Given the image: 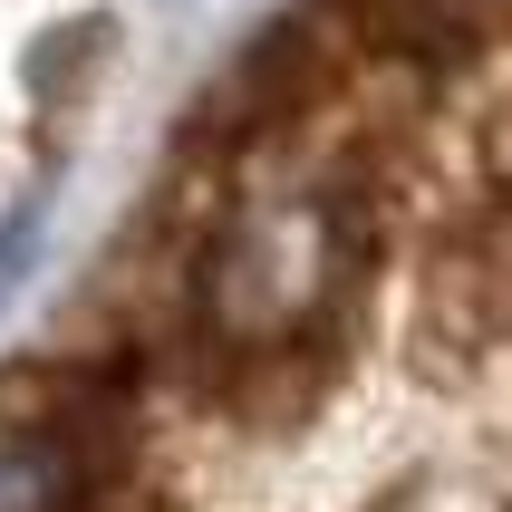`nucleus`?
<instances>
[{"instance_id": "2", "label": "nucleus", "mask_w": 512, "mask_h": 512, "mask_svg": "<svg viewBox=\"0 0 512 512\" xmlns=\"http://www.w3.org/2000/svg\"><path fill=\"white\" fill-rule=\"evenodd\" d=\"M78 493H87L78 426L58 406L0 397V512H78Z\"/></svg>"}, {"instance_id": "1", "label": "nucleus", "mask_w": 512, "mask_h": 512, "mask_svg": "<svg viewBox=\"0 0 512 512\" xmlns=\"http://www.w3.org/2000/svg\"><path fill=\"white\" fill-rule=\"evenodd\" d=\"M358 271H368L358 194L348 184H271V194L232 203V223L203 252V281H194L203 339L242 368H271L348 310Z\"/></svg>"}]
</instances>
